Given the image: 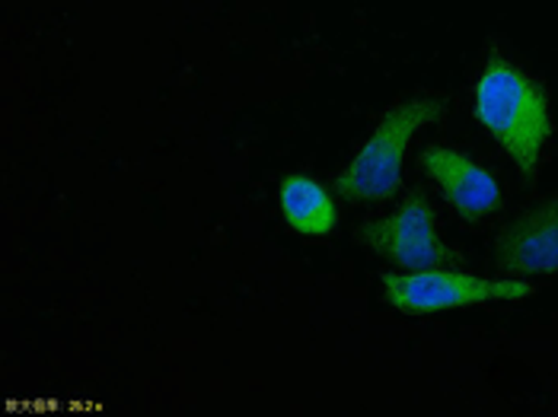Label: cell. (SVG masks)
Here are the masks:
<instances>
[{
  "mask_svg": "<svg viewBox=\"0 0 558 417\" xmlns=\"http://www.w3.org/2000/svg\"><path fill=\"white\" fill-rule=\"evenodd\" d=\"M387 303L402 316H430L447 309H470L488 303H520L533 296V284L520 278H478L470 271H399L380 278Z\"/></svg>",
  "mask_w": 558,
  "mask_h": 417,
  "instance_id": "cell-3",
  "label": "cell"
},
{
  "mask_svg": "<svg viewBox=\"0 0 558 417\" xmlns=\"http://www.w3.org/2000/svg\"><path fill=\"white\" fill-rule=\"evenodd\" d=\"M495 268L505 278L558 274V201L523 210L495 236Z\"/></svg>",
  "mask_w": 558,
  "mask_h": 417,
  "instance_id": "cell-5",
  "label": "cell"
},
{
  "mask_svg": "<svg viewBox=\"0 0 558 417\" xmlns=\"http://www.w3.org/2000/svg\"><path fill=\"white\" fill-rule=\"evenodd\" d=\"M473 115L526 179L536 175L553 137L549 96L530 74L492 54L473 89Z\"/></svg>",
  "mask_w": 558,
  "mask_h": 417,
  "instance_id": "cell-1",
  "label": "cell"
},
{
  "mask_svg": "<svg viewBox=\"0 0 558 417\" xmlns=\"http://www.w3.org/2000/svg\"><path fill=\"white\" fill-rule=\"evenodd\" d=\"M422 169L437 182L450 210L466 223H478L501 208L498 179L482 163H475L473 157H466L463 150L434 144L422 154Z\"/></svg>",
  "mask_w": 558,
  "mask_h": 417,
  "instance_id": "cell-6",
  "label": "cell"
},
{
  "mask_svg": "<svg viewBox=\"0 0 558 417\" xmlns=\"http://www.w3.org/2000/svg\"><path fill=\"white\" fill-rule=\"evenodd\" d=\"M278 208L288 226L301 236L319 240L336 233L339 226V208L332 195L310 175H288L278 185Z\"/></svg>",
  "mask_w": 558,
  "mask_h": 417,
  "instance_id": "cell-7",
  "label": "cell"
},
{
  "mask_svg": "<svg viewBox=\"0 0 558 417\" xmlns=\"http://www.w3.org/2000/svg\"><path fill=\"white\" fill-rule=\"evenodd\" d=\"M440 115L444 102L430 96L392 106L364 140V147L351 157V163L339 172L336 192L344 201H389L402 185V160L412 137L425 125H434Z\"/></svg>",
  "mask_w": 558,
  "mask_h": 417,
  "instance_id": "cell-2",
  "label": "cell"
},
{
  "mask_svg": "<svg viewBox=\"0 0 558 417\" xmlns=\"http://www.w3.org/2000/svg\"><path fill=\"white\" fill-rule=\"evenodd\" d=\"M357 240L392 261L399 271H428L453 261V252L437 233V217L425 195H412L384 220L364 223Z\"/></svg>",
  "mask_w": 558,
  "mask_h": 417,
  "instance_id": "cell-4",
  "label": "cell"
}]
</instances>
